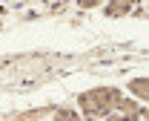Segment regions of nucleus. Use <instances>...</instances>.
Listing matches in <instances>:
<instances>
[{"label":"nucleus","instance_id":"obj_4","mask_svg":"<svg viewBox=\"0 0 149 121\" xmlns=\"http://www.w3.org/2000/svg\"><path fill=\"white\" fill-rule=\"evenodd\" d=\"M77 6H80V9H97L100 0H77Z\"/></svg>","mask_w":149,"mask_h":121},{"label":"nucleus","instance_id":"obj_1","mask_svg":"<svg viewBox=\"0 0 149 121\" xmlns=\"http://www.w3.org/2000/svg\"><path fill=\"white\" fill-rule=\"evenodd\" d=\"M120 98H123V92L118 87H95V89H86L77 95V107L89 118H109L115 107L120 104Z\"/></svg>","mask_w":149,"mask_h":121},{"label":"nucleus","instance_id":"obj_2","mask_svg":"<svg viewBox=\"0 0 149 121\" xmlns=\"http://www.w3.org/2000/svg\"><path fill=\"white\" fill-rule=\"evenodd\" d=\"M135 6H138V0H109L106 9H103V15L106 18H123V15H129Z\"/></svg>","mask_w":149,"mask_h":121},{"label":"nucleus","instance_id":"obj_3","mask_svg":"<svg viewBox=\"0 0 149 121\" xmlns=\"http://www.w3.org/2000/svg\"><path fill=\"white\" fill-rule=\"evenodd\" d=\"M129 92L138 95V101H149V81L146 78H132L129 81Z\"/></svg>","mask_w":149,"mask_h":121}]
</instances>
